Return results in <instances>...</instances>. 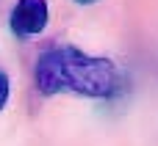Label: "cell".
Here are the masks:
<instances>
[{
    "label": "cell",
    "mask_w": 158,
    "mask_h": 146,
    "mask_svg": "<svg viewBox=\"0 0 158 146\" xmlns=\"http://www.w3.org/2000/svg\"><path fill=\"white\" fill-rule=\"evenodd\" d=\"M36 88L44 97L78 94L89 99H108L119 91V69L103 55H89L78 47H58L39 55Z\"/></svg>",
    "instance_id": "obj_1"
},
{
    "label": "cell",
    "mask_w": 158,
    "mask_h": 146,
    "mask_svg": "<svg viewBox=\"0 0 158 146\" xmlns=\"http://www.w3.org/2000/svg\"><path fill=\"white\" fill-rule=\"evenodd\" d=\"M47 0H17L11 11V30L19 39L39 36L47 28Z\"/></svg>",
    "instance_id": "obj_2"
},
{
    "label": "cell",
    "mask_w": 158,
    "mask_h": 146,
    "mask_svg": "<svg viewBox=\"0 0 158 146\" xmlns=\"http://www.w3.org/2000/svg\"><path fill=\"white\" fill-rule=\"evenodd\" d=\"M8 94H11V80H8V75H3V72H0V110L6 108Z\"/></svg>",
    "instance_id": "obj_3"
},
{
    "label": "cell",
    "mask_w": 158,
    "mask_h": 146,
    "mask_svg": "<svg viewBox=\"0 0 158 146\" xmlns=\"http://www.w3.org/2000/svg\"><path fill=\"white\" fill-rule=\"evenodd\" d=\"M75 3H83V6H92V3H97V0H75Z\"/></svg>",
    "instance_id": "obj_4"
}]
</instances>
